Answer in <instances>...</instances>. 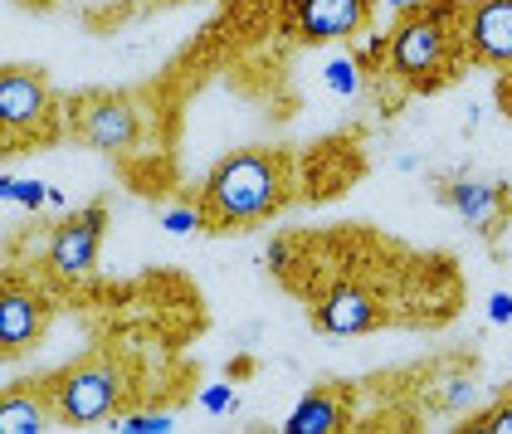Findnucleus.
<instances>
[{
    "instance_id": "1",
    "label": "nucleus",
    "mask_w": 512,
    "mask_h": 434,
    "mask_svg": "<svg viewBox=\"0 0 512 434\" xmlns=\"http://www.w3.org/2000/svg\"><path fill=\"white\" fill-rule=\"evenodd\" d=\"M283 200V166L269 152H235L205 181V225H249Z\"/></svg>"
},
{
    "instance_id": "2",
    "label": "nucleus",
    "mask_w": 512,
    "mask_h": 434,
    "mask_svg": "<svg viewBox=\"0 0 512 434\" xmlns=\"http://www.w3.org/2000/svg\"><path fill=\"white\" fill-rule=\"evenodd\" d=\"M464 15L459 0H430L420 10H410V20L395 25V35H386V54H391L395 74L410 83H439V74L449 69L454 54V20Z\"/></svg>"
},
{
    "instance_id": "3",
    "label": "nucleus",
    "mask_w": 512,
    "mask_h": 434,
    "mask_svg": "<svg viewBox=\"0 0 512 434\" xmlns=\"http://www.w3.org/2000/svg\"><path fill=\"white\" fill-rule=\"evenodd\" d=\"M127 395V376L122 366H108V361H93V366H74L64 371L54 386H49V405L59 420L69 425H93V420H108L113 405Z\"/></svg>"
},
{
    "instance_id": "4",
    "label": "nucleus",
    "mask_w": 512,
    "mask_h": 434,
    "mask_svg": "<svg viewBox=\"0 0 512 434\" xmlns=\"http://www.w3.org/2000/svg\"><path fill=\"white\" fill-rule=\"evenodd\" d=\"M103 230H108V210L103 205H88L83 215L64 220L54 230V244H49V264L59 278H83L93 274L98 264V244H103Z\"/></svg>"
},
{
    "instance_id": "5",
    "label": "nucleus",
    "mask_w": 512,
    "mask_h": 434,
    "mask_svg": "<svg viewBox=\"0 0 512 434\" xmlns=\"http://www.w3.org/2000/svg\"><path fill=\"white\" fill-rule=\"evenodd\" d=\"M366 0H288V20L303 40H342L366 25Z\"/></svg>"
},
{
    "instance_id": "6",
    "label": "nucleus",
    "mask_w": 512,
    "mask_h": 434,
    "mask_svg": "<svg viewBox=\"0 0 512 434\" xmlns=\"http://www.w3.org/2000/svg\"><path fill=\"white\" fill-rule=\"evenodd\" d=\"M464 44L478 64H512V0H478L464 15Z\"/></svg>"
},
{
    "instance_id": "7",
    "label": "nucleus",
    "mask_w": 512,
    "mask_h": 434,
    "mask_svg": "<svg viewBox=\"0 0 512 434\" xmlns=\"http://www.w3.org/2000/svg\"><path fill=\"white\" fill-rule=\"evenodd\" d=\"M137 127L142 122L132 113V103H122V98H98L79 113L83 142H93L98 152H127L137 142Z\"/></svg>"
},
{
    "instance_id": "8",
    "label": "nucleus",
    "mask_w": 512,
    "mask_h": 434,
    "mask_svg": "<svg viewBox=\"0 0 512 434\" xmlns=\"http://www.w3.org/2000/svg\"><path fill=\"white\" fill-rule=\"evenodd\" d=\"M376 303L356 288V283H337L322 303L313 308V322L322 332H337V337H352V332H371L376 327Z\"/></svg>"
},
{
    "instance_id": "9",
    "label": "nucleus",
    "mask_w": 512,
    "mask_h": 434,
    "mask_svg": "<svg viewBox=\"0 0 512 434\" xmlns=\"http://www.w3.org/2000/svg\"><path fill=\"white\" fill-rule=\"evenodd\" d=\"M44 113H49V88L25 69H10L0 79V118H5V127L25 132V127L44 122Z\"/></svg>"
},
{
    "instance_id": "10",
    "label": "nucleus",
    "mask_w": 512,
    "mask_h": 434,
    "mask_svg": "<svg viewBox=\"0 0 512 434\" xmlns=\"http://www.w3.org/2000/svg\"><path fill=\"white\" fill-rule=\"evenodd\" d=\"M44 327V303L30 293H5L0 298V347L5 352H20L40 337Z\"/></svg>"
},
{
    "instance_id": "11",
    "label": "nucleus",
    "mask_w": 512,
    "mask_h": 434,
    "mask_svg": "<svg viewBox=\"0 0 512 434\" xmlns=\"http://www.w3.org/2000/svg\"><path fill=\"white\" fill-rule=\"evenodd\" d=\"M444 200L469 220L473 230H493V225L503 220V210H508V196H503L498 186H483V181H454Z\"/></svg>"
},
{
    "instance_id": "12",
    "label": "nucleus",
    "mask_w": 512,
    "mask_h": 434,
    "mask_svg": "<svg viewBox=\"0 0 512 434\" xmlns=\"http://www.w3.org/2000/svg\"><path fill=\"white\" fill-rule=\"evenodd\" d=\"M342 425V405L332 400V395H303L298 400V410L288 415V425L283 430L288 434H327V430H337Z\"/></svg>"
},
{
    "instance_id": "13",
    "label": "nucleus",
    "mask_w": 512,
    "mask_h": 434,
    "mask_svg": "<svg viewBox=\"0 0 512 434\" xmlns=\"http://www.w3.org/2000/svg\"><path fill=\"white\" fill-rule=\"evenodd\" d=\"M0 430L5 434H35L44 430V405L30 391H15L0 405Z\"/></svg>"
},
{
    "instance_id": "14",
    "label": "nucleus",
    "mask_w": 512,
    "mask_h": 434,
    "mask_svg": "<svg viewBox=\"0 0 512 434\" xmlns=\"http://www.w3.org/2000/svg\"><path fill=\"white\" fill-rule=\"evenodd\" d=\"M0 196L20 200V205H44V200H59V191H54V186H40V181H15V176H5V181H0Z\"/></svg>"
},
{
    "instance_id": "15",
    "label": "nucleus",
    "mask_w": 512,
    "mask_h": 434,
    "mask_svg": "<svg viewBox=\"0 0 512 434\" xmlns=\"http://www.w3.org/2000/svg\"><path fill=\"white\" fill-rule=\"evenodd\" d=\"M171 425H176V420H171V415H166V410H147V415H122L118 420V430H127V434H166L171 430Z\"/></svg>"
},
{
    "instance_id": "16",
    "label": "nucleus",
    "mask_w": 512,
    "mask_h": 434,
    "mask_svg": "<svg viewBox=\"0 0 512 434\" xmlns=\"http://www.w3.org/2000/svg\"><path fill=\"white\" fill-rule=\"evenodd\" d=\"M161 225H166L171 235H196L200 225H205V215H200V210H186V205H171V210H161Z\"/></svg>"
},
{
    "instance_id": "17",
    "label": "nucleus",
    "mask_w": 512,
    "mask_h": 434,
    "mask_svg": "<svg viewBox=\"0 0 512 434\" xmlns=\"http://www.w3.org/2000/svg\"><path fill=\"white\" fill-rule=\"evenodd\" d=\"M469 400H473V381H469V376H454V381L439 391V405H444V410H464Z\"/></svg>"
},
{
    "instance_id": "18",
    "label": "nucleus",
    "mask_w": 512,
    "mask_h": 434,
    "mask_svg": "<svg viewBox=\"0 0 512 434\" xmlns=\"http://www.w3.org/2000/svg\"><path fill=\"white\" fill-rule=\"evenodd\" d=\"M327 83H332L337 93H356V64H352V59H337V64H327Z\"/></svg>"
},
{
    "instance_id": "19",
    "label": "nucleus",
    "mask_w": 512,
    "mask_h": 434,
    "mask_svg": "<svg viewBox=\"0 0 512 434\" xmlns=\"http://www.w3.org/2000/svg\"><path fill=\"white\" fill-rule=\"evenodd\" d=\"M200 405H205V410H210V415H225V410H230V405H235V391H230V386H225V381H215V386H210V391L200 395Z\"/></svg>"
},
{
    "instance_id": "20",
    "label": "nucleus",
    "mask_w": 512,
    "mask_h": 434,
    "mask_svg": "<svg viewBox=\"0 0 512 434\" xmlns=\"http://www.w3.org/2000/svg\"><path fill=\"white\" fill-rule=\"evenodd\" d=\"M478 430H488V434H512V405H498V410H488V415L478 420Z\"/></svg>"
},
{
    "instance_id": "21",
    "label": "nucleus",
    "mask_w": 512,
    "mask_h": 434,
    "mask_svg": "<svg viewBox=\"0 0 512 434\" xmlns=\"http://www.w3.org/2000/svg\"><path fill=\"white\" fill-rule=\"evenodd\" d=\"M488 317L493 322H512V293H493L488 298Z\"/></svg>"
},
{
    "instance_id": "22",
    "label": "nucleus",
    "mask_w": 512,
    "mask_h": 434,
    "mask_svg": "<svg viewBox=\"0 0 512 434\" xmlns=\"http://www.w3.org/2000/svg\"><path fill=\"white\" fill-rule=\"evenodd\" d=\"M288 259H293L288 244H269V269H274V274H288Z\"/></svg>"
},
{
    "instance_id": "23",
    "label": "nucleus",
    "mask_w": 512,
    "mask_h": 434,
    "mask_svg": "<svg viewBox=\"0 0 512 434\" xmlns=\"http://www.w3.org/2000/svg\"><path fill=\"white\" fill-rule=\"evenodd\" d=\"M395 10H420V5H425V0H391Z\"/></svg>"
}]
</instances>
